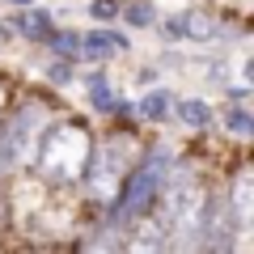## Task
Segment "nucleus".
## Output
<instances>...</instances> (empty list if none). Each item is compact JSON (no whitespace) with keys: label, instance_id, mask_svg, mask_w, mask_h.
<instances>
[{"label":"nucleus","instance_id":"f257e3e1","mask_svg":"<svg viewBox=\"0 0 254 254\" xmlns=\"http://www.w3.org/2000/svg\"><path fill=\"white\" fill-rule=\"evenodd\" d=\"M89 157H93L89 131L76 127V123H60V127H47L43 131L34 161L43 165V174L51 182H76L85 174V165H89Z\"/></svg>","mask_w":254,"mask_h":254},{"label":"nucleus","instance_id":"f03ea898","mask_svg":"<svg viewBox=\"0 0 254 254\" xmlns=\"http://www.w3.org/2000/svg\"><path fill=\"white\" fill-rule=\"evenodd\" d=\"M47 123H51V115L38 102H21L17 115L9 119V127L0 131V165H30L34 161Z\"/></svg>","mask_w":254,"mask_h":254},{"label":"nucleus","instance_id":"7ed1b4c3","mask_svg":"<svg viewBox=\"0 0 254 254\" xmlns=\"http://www.w3.org/2000/svg\"><path fill=\"white\" fill-rule=\"evenodd\" d=\"M229 216H233L237 233H250V220H254V178H250V170H242V174H237V182H233Z\"/></svg>","mask_w":254,"mask_h":254},{"label":"nucleus","instance_id":"20e7f679","mask_svg":"<svg viewBox=\"0 0 254 254\" xmlns=\"http://www.w3.org/2000/svg\"><path fill=\"white\" fill-rule=\"evenodd\" d=\"M165 34H174V38H216V26L203 13H182V17H174L165 26Z\"/></svg>","mask_w":254,"mask_h":254},{"label":"nucleus","instance_id":"39448f33","mask_svg":"<svg viewBox=\"0 0 254 254\" xmlns=\"http://www.w3.org/2000/svg\"><path fill=\"white\" fill-rule=\"evenodd\" d=\"M174 110H178V119L187 127H208L212 123V106H208V102H199V98H182Z\"/></svg>","mask_w":254,"mask_h":254},{"label":"nucleus","instance_id":"423d86ee","mask_svg":"<svg viewBox=\"0 0 254 254\" xmlns=\"http://www.w3.org/2000/svg\"><path fill=\"white\" fill-rule=\"evenodd\" d=\"M17 30L26 38H38V43H47V38L55 34V21L47 17V13H21L17 17Z\"/></svg>","mask_w":254,"mask_h":254},{"label":"nucleus","instance_id":"0eeeda50","mask_svg":"<svg viewBox=\"0 0 254 254\" xmlns=\"http://www.w3.org/2000/svg\"><path fill=\"white\" fill-rule=\"evenodd\" d=\"M76 47H81V55H110V51L123 47V38H119V34H106V30H93V34H85Z\"/></svg>","mask_w":254,"mask_h":254},{"label":"nucleus","instance_id":"6e6552de","mask_svg":"<svg viewBox=\"0 0 254 254\" xmlns=\"http://www.w3.org/2000/svg\"><path fill=\"white\" fill-rule=\"evenodd\" d=\"M89 89H93V106H98V110H115V106H119V102L110 98V89H106L102 76H89Z\"/></svg>","mask_w":254,"mask_h":254},{"label":"nucleus","instance_id":"1a4fd4ad","mask_svg":"<svg viewBox=\"0 0 254 254\" xmlns=\"http://www.w3.org/2000/svg\"><path fill=\"white\" fill-rule=\"evenodd\" d=\"M140 110H144L148 119H161L165 110H170V98H165V93H148V98L140 102Z\"/></svg>","mask_w":254,"mask_h":254},{"label":"nucleus","instance_id":"9d476101","mask_svg":"<svg viewBox=\"0 0 254 254\" xmlns=\"http://www.w3.org/2000/svg\"><path fill=\"white\" fill-rule=\"evenodd\" d=\"M229 131H237V136H250V115L233 110V115H229Z\"/></svg>","mask_w":254,"mask_h":254},{"label":"nucleus","instance_id":"9b49d317","mask_svg":"<svg viewBox=\"0 0 254 254\" xmlns=\"http://www.w3.org/2000/svg\"><path fill=\"white\" fill-rule=\"evenodd\" d=\"M127 21H131V26H148V21H153V9H144V4H131V9H127Z\"/></svg>","mask_w":254,"mask_h":254},{"label":"nucleus","instance_id":"f8f14e48","mask_svg":"<svg viewBox=\"0 0 254 254\" xmlns=\"http://www.w3.org/2000/svg\"><path fill=\"white\" fill-rule=\"evenodd\" d=\"M13 4H34V0H13Z\"/></svg>","mask_w":254,"mask_h":254}]
</instances>
